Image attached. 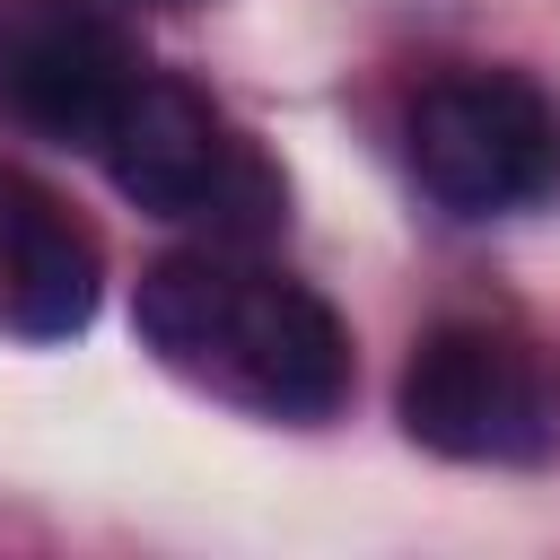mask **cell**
<instances>
[{"mask_svg": "<svg viewBox=\"0 0 560 560\" xmlns=\"http://www.w3.org/2000/svg\"><path fill=\"white\" fill-rule=\"evenodd\" d=\"M105 298L96 228L44 192L35 175L0 166V332L18 341H79Z\"/></svg>", "mask_w": 560, "mask_h": 560, "instance_id": "obj_6", "label": "cell"}, {"mask_svg": "<svg viewBox=\"0 0 560 560\" xmlns=\"http://www.w3.org/2000/svg\"><path fill=\"white\" fill-rule=\"evenodd\" d=\"M402 158L446 219H508L560 192V105L525 70H446L411 96Z\"/></svg>", "mask_w": 560, "mask_h": 560, "instance_id": "obj_3", "label": "cell"}, {"mask_svg": "<svg viewBox=\"0 0 560 560\" xmlns=\"http://www.w3.org/2000/svg\"><path fill=\"white\" fill-rule=\"evenodd\" d=\"M131 324L158 350V368L201 385L210 402L298 420V429H315L350 402V324L306 280H289L236 245H192V254L149 262Z\"/></svg>", "mask_w": 560, "mask_h": 560, "instance_id": "obj_1", "label": "cell"}, {"mask_svg": "<svg viewBox=\"0 0 560 560\" xmlns=\"http://www.w3.org/2000/svg\"><path fill=\"white\" fill-rule=\"evenodd\" d=\"M394 420L446 464H542L560 455V376L490 324H438L402 359Z\"/></svg>", "mask_w": 560, "mask_h": 560, "instance_id": "obj_4", "label": "cell"}, {"mask_svg": "<svg viewBox=\"0 0 560 560\" xmlns=\"http://www.w3.org/2000/svg\"><path fill=\"white\" fill-rule=\"evenodd\" d=\"M96 158H105V175H114V192H122L131 210L210 228L219 245H254V236H271V228L289 219L280 166H271L201 88H184V79H166V70H149V79L122 96V114H114L105 140H96Z\"/></svg>", "mask_w": 560, "mask_h": 560, "instance_id": "obj_2", "label": "cell"}, {"mask_svg": "<svg viewBox=\"0 0 560 560\" xmlns=\"http://www.w3.org/2000/svg\"><path fill=\"white\" fill-rule=\"evenodd\" d=\"M149 79L140 44L88 0H0V122L96 149L122 96Z\"/></svg>", "mask_w": 560, "mask_h": 560, "instance_id": "obj_5", "label": "cell"}]
</instances>
